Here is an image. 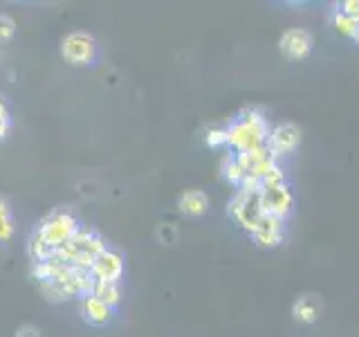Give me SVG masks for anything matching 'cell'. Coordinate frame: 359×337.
Segmentation results:
<instances>
[{"mask_svg":"<svg viewBox=\"0 0 359 337\" xmlns=\"http://www.w3.org/2000/svg\"><path fill=\"white\" fill-rule=\"evenodd\" d=\"M209 207H211V200L205 191H200V189H189L177 198V209H180V213H184L187 218L205 216Z\"/></svg>","mask_w":359,"mask_h":337,"instance_id":"obj_11","label":"cell"},{"mask_svg":"<svg viewBox=\"0 0 359 337\" xmlns=\"http://www.w3.org/2000/svg\"><path fill=\"white\" fill-rule=\"evenodd\" d=\"M330 22H332L334 32L341 34V37H346V39H353L357 34V29H359V22L355 18H351V16H346L344 11H339V9H334L330 14Z\"/></svg>","mask_w":359,"mask_h":337,"instance_id":"obj_18","label":"cell"},{"mask_svg":"<svg viewBox=\"0 0 359 337\" xmlns=\"http://www.w3.org/2000/svg\"><path fill=\"white\" fill-rule=\"evenodd\" d=\"M16 337H41V331L36 329V326L25 324V326H20V329L16 331Z\"/></svg>","mask_w":359,"mask_h":337,"instance_id":"obj_24","label":"cell"},{"mask_svg":"<svg viewBox=\"0 0 359 337\" xmlns=\"http://www.w3.org/2000/svg\"><path fill=\"white\" fill-rule=\"evenodd\" d=\"M301 144V128L292 121L276 124V126L269 131V140H267V149L272 151L276 157H285L290 153H294Z\"/></svg>","mask_w":359,"mask_h":337,"instance_id":"obj_7","label":"cell"},{"mask_svg":"<svg viewBox=\"0 0 359 337\" xmlns=\"http://www.w3.org/2000/svg\"><path fill=\"white\" fill-rule=\"evenodd\" d=\"M261 205H263V213H272L276 218L287 220L297 207L294 189L290 187V183L276 189H265L261 191Z\"/></svg>","mask_w":359,"mask_h":337,"instance_id":"obj_6","label":"cell"},{"mask_svg":"<svg viewBox=\"0 0 359 337\" xmlns=\"http://www.w3.org/2000/svg\"><path fill=\"white\" fill-rule=\"evenodd\" d=\"M227 216L238 230L252 234L263 216V205H261V194H250V191L236 189V194L227 202Z\"/></svg>","mask_w":359,"mask_h":337,"instance_id":"obj_5","label":"cell"},{"mask_svg":"<svg viewBox=\"0 0 359 337\" xmlns=\"http://www.w3.org/2000/svg\"><path fill=\"white\" fill-rule=\"evenodd\" d=\"M14 232H16V220H14V213H11L9 200L0 194V245H5L14 239Z\"/></svg>","mask_w":359,"mask_h":337,"instance_id":"obj_14","label":"cell"},{"mask_svg":"<svg viewBox=\"0 0 359 337\" xmlns=\"http://www.w3.org/2000/svg\"><path fill=\"white\" fill-rule=\"evenodd\" d=\"M79 227H81V223H79L74 213L59 207V209H52L50 213H45L34 230L43 236L45 243H48L54 252H59L61 247L79 232Z\"/></svg>","mask_w":359,"mask_h":337,"instance_id":"obj_3","label":"cell"},{"mask_svg":"<svg viewBox=\"0 0 359 337\" xmlns=\"http://www.w3.org/2000/svg\"><path fill=\"white\" fill-rule=\"evenodd\" d=\"M283 185H287V176H285V171H283V166L280 164H276L272 171H269L263 180H261V191H265V189H276V187H283Z\"/></svg>","mask_w":359,"mask_h":337,"instance_id":"obj_21","label":"cell"},{"mask_svg":"<svg viewBox=\"0 0 359 337\" xmlns=\"http://www.w3.org/2000/svg\"><path fill=\"white\" fill-rule=\"evenodd\" d=\"M67 267H70V265L61 263L59 258H48V261H34L32 267H29V275L41 286V284H52V281H59L67 272Z\"/></svg>","mask_w":359,"mask_h":337,"instance_id":"obj_12","label":"cell"},{"mask_svg":"<svg viewBox=\"0 0 359 337\" xmlns=\"http://www.w3.org/2000/svg\"><path fill=\"white\" fill-rule=\"evenodd\" d=\"M90 272L97 281H108V284H119L123 277V254L115 247H106L104 252L97 256V261L90 267Z\"/></svg>","mask_w":359,"mask_h":337,"instance_id":"obj_9","label":"cell"},{"mask_svg":"<svg viewBox=\"0 0 359 337\" xmlns=\"http://www.w3.org/2000/svg\"><path fill=\"white\" fill-rule=\"evenodd\" d=\"M27 254H29L32 263H34V261H48V258H54L56 252L48 243H45V239L36 230H32L29 239H27Z\"/></svg>","mask_w":359,"mask_h":337,"instance_id":"obj_16","label":"cell"},{"mask_svg":"<svg viewBox=\"0 0 359 337\" xmlns=\"http://www.w3.org/2000/svg\"><path fill=\"white\" fill-rule=\"evenodd\" d=\"M16 34V22L11 16L7 14H0V43H7L14 39Z\"/></svg>","mask_w":359,"mask_h":337,"instance_id":"obj_22","label":"cell"},{"mask_svg":"<svg viewBox=\"0 0 359 337\" xmlns=\"http://www.w3.org/2000/svg\"><path fill=\"white\" fill-rule=\"evenodd\" d=\"M353 41H355V43L359 45V29H357V34H355V37H353Z\"/></svg>","mask_w":359,"mask_h":337,"instance_id":"obj_27","label":"cell"},{"mask_svg":"<svg viewBox=\"0 0 359 337\" xmlns=\"http://www.w3.org/2000/svg\"><path fill=\"white\" fill-rule=\"evenodd\" d=\"M285 241V232H254L252 243L261 250H274Z\"/></svg>","mask_w":359,"mask_h":337,"instance_id":"obj_19","label":"cell"},{"mask_svg":"<svg viewBox=\"0 0 359 337\" xmlns=\"http://www.w3.org/2000/svg\"><path fill=\"white\" fill-rule=\"evenodd\" d=\"M0 119H11V110H9V104L7 99L0 95Z\"/></svg>","mask_w":359,"mask_h":337,"instance_id":"obj_26","label":"cell"},{"mask_svg":"<svg viewBox=\"0 0 359 337\" xmlns=\"http://www.w3.org/2000/svg\"><path fill=\"white\" fill-rule=\"evenodd\" d=\"M79 315H81V319L86 324L101 329V326H108L115 319V308H110L108 303L97 299L95 295H86L79 299Z\"/></svg>","mask_w":359,"mask_h":337,"instance_id":"obj_10","label":"cell"},{"mask_svg":"<svg viewBox=\"0 0 359 337\" xmlns=\"http://www.w3.org/2000/svg\"><path fill=\"white\" fill-rule=\"evenodd\" d=\"M269 131L272 128H269L265 112L256 106H247L227 124V149L233 155L265 149Z\"/></svg>","mask_w":359,"mask_h":337,"instance_id":"obj_1","label":"cell"},{"mask_svg":"<svg viewBox=\"0 0 359 337\" xmlns=\"http://www.w3.org/2000/svg\"><path fill=\"white\" fill-rule=\"evenodd\" d=\"M106 247H108V243L104 236H101L97 230L81 225L72 239L54 254V258H59L61 263L72 265L76 270H90L93 263L97 261V256L104 252Z\"/></svg>","mask_w":359,"mask_h":337,"instance_id":"obj_2","label":"cell"},{"mask_svg":"<svg viewBox=\"0 0 359 337\" xmlns=\"http://www.w3.org/2000/svg\"><path fill=\"white\" fill-rule=\"evenodd\" d=\"M222 178L227 180L231 187H236V189H238L243 185V180L247 178L245 168L238 164V160H236L233 153L224 155V160H222Z\"/></svg>","mask_w":359,"mask_h":337,"instance_id":"obj_17","label":"cell"},{"mask_svg":"<svg viewBox=\"0 0 359 337\" xmlns=\"http://www.w3.org/2000/svg\"><path fill=\"white\" fill-rule=\"evenodd\" d=\"M312 45H314V39H312V34L308 29L292 27V29L280 34L278 50L283 52V56H287V59L301 61V59H306V56H310Z\"/></svg>","mask_w":359,"mask_h":337,"instance_id":"obj_8","label":"cell"},{"mask_svg":"<svg viewBox=\"0 0 359 337\" xmlns=\"http://www.w3.org/2000/svg\"><path fill=\"white\" fill-rule=\"evenodd\" d=\"M11 128H14V119H0V142H5L9 138Z\"/></svg>","mask_w":359,"mask_h":337,"instance_id":"obj_25","label":"cell"},{"mask_svg":"<svg viewBox=\"0 0 359 337\" xmlns=\"http://www.w3.org/2000/svg\"><path fill=\"white\" fill-rule=\"evenodd\" d=\"M205 144L209 149H227V126H211L205 133Z\"/></svg>","mask_w":359,"mask_h":337,"instance_id":"obj_20","label":"cell"},{"mask_svg":"<svg viewBox=\"0 0 359 337\" xmlns=\"http://www.w3.org/2000/svg\"><path fill=\"white\" fill-rule=\"evenodd\" d=\"M61 59L67 65L74 67H83V65H93L99 56V45L97 39L90 32L83 29H74L67 32L61 39Z\"/></svg>","mask_w":359,"mask_h":337,"instance_id":"obj_4","label":"cell"},{"mask_svg":"<svg viewBox=\"0 0 359 337\" xmlns=\"http://www.w3.org/2000/svg\"><path fill=\"white\" fill-rule=\"evenodd\" d=\"M337 9L344 11L346 16H351L359 22V0H344V3L337 5Z\"/></svg>","mask_w":359,"mask_h":337,"instance_id":"obj_23","label":"cell"},{"mask_svg":"<svg viewBox=\"0 0 359 337\" xmlns=\"http://www.w3.org/2000/svg\"><path fill=\"white\" fill-rule=\"evenodd\" d=\"M93 295L97 299H101L104 303H108L110 308H119L121 303V286L119 284H108V281H95Z\"/></svg>","mask_w":359,"mask_h":337,"instance_id":"obj_15","label":"cell"},{"mask_svg":"<svg viewBox=\"0 0 359 337\" xmlns=\"http://www.w3.org/2000/svg\"><path fill=\"white\" fill-rule=\"evenodd\" d=\"M292 315L299 324H314L321 315V299L317 295H301L292 306Z\"/></svg>","mask_w":359,"mask_h":337,"instance_id":"obj_13","label":"cell"}]
</instances>
